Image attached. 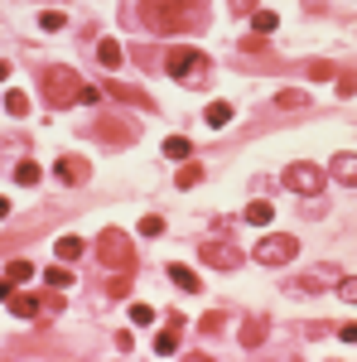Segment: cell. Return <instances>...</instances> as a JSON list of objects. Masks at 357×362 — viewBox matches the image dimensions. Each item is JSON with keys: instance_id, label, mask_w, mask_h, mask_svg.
<instances>
[{"instance_id": "cell-6", "label": "cell", "mask_w": 357, "mask_h": 362, "mask_svg": "<svg viewBox=\"0 0 357 362\" xmlns=\"http://www.w3.org/2000/svg\"><path fill=\"white\" fill-rule=\"evenodd\" d=\"M324 179H329V174H324L319 165H304V160L285 170V183H290L294 193H324Z\"/></svg>"}, {"instance_id": "cell-14", "label": "cell", "mask_w": 357, "mask_h": 362, "mask_svg": "<svg viewBox=\"0 0 357 362\" xmlns=\"http://www.w3.org/2000/svg\"><path fill=\"white\" fill-rule=\"evenodd\" d=\"M333 179L338 183H357V155H333Z\"/></svg>"}, {"instance_id": "cell-25", "label": "cell", "mask_w": 357, "mask_h": 362, "mask_svg": "<svg viewBox=\"0 0 357 362\" xmlns=\"http://www.w3.org/2000/svg\"><path fill=\"white\" fill-rule=\"evenodd\" d=\"M44 280H49L53 290H68V285H73V271H63V261H58L53 271H44Z\"/></svg>"}, {"instance_id": "cell-10", "label": "cell", "mask_w": 357, "mask_h": 362, "mask_svg": "<svg viewBox=\"0 0 357 362\" xmlns=\"http://www.w3.org/2000/svg\"><path fill=\"white\" fill-rule=\"evenodd\" d=\"M106 92H111V97H121V101H131V106H145V111H150V97H145L140 88H126V83L106 78Z\"/></svg>"}, {"instance_id": "cell-3", "label": "cell", "mask_w": 357, "mask_h": 362, "mask_svg": "<svg viewBox=\"0 0 357 362\" xmlns=\"http://www.w3.org/2000/svg\"><path fill=\"white\" fill-rule=\"evenodd\" d=\"M165 68L174 73V83H183V88H203L208 73H213L208 54H198V49H174V54L165 58Z\"/></svg>"}, {"instance_id": "cell-31", "label": "cell", "mask_w": 357, "mask_h": 362, "mask_svg": "<svg viewBox=\"0 0 357 362\" xmlns=\"http://www.w3.org/2000/svg\"><path fill=\"white\" fill-rule=\"evenodd\" d=\"M304 101H309L304 92H280V97H275V106H285V111H294V106H304Z\"/></svg>"}, {"instance_id": "cell-12", "label": "cell", "mask_w": 357, "mask_h": 362, "mask_svg": "<svg viewBox=\"0 0 357 362\" xmlns=\"http://www.w3.org/2000/svg\"><path fill=\"white\" fill-rule=\"evenodd\" d=\"M178 329H183V319H174V324L155 338V353H160V358H174V353H178Z\"/></svg>"}, {"instance_id": "cell-32", "label": "cell", "mask_w": 357, "mask_h": 362, "mask_svg": "<svg viewBox=\"0 0 357 362\" xmlns=\"http://www.w3.org/2000/svg\"><path fill=\"white\" fill-rule=\"evenodd\" d=\"M309 78H319V83H324V78H333V63H324V58H314V63H309Z\"/></svg>"}, {"instance_id": "cell-2", "label": "cell", "mask_w": 357, "mask_h": 362, "mask_svg": "<svg viewBox=\"0 0 357 362\" xmlns=\"http://www.w3.org/2000/svg\"><path fill=\"white\" fill-rule=\"evenodd\" d=\"M97 256H101V271H131V266H135V242H131V232H121V227L97 232Z\"/></svg>"}, {"instance_id": "cell-35", "label": "cell", "mask_w": 357, "mask_h": 362, "mask_svg": "<svg viewBox=\"0 0 357 362\" xmlns=\"http://www.w3.org/2000/svg\"><path fill=\"white\" fill-rule=\"evenodd\" d=\"M10 295H15V285H10V275H5V280H0V299H10Z\"/></svg>"}, {"instance_id": "cell-21", "label": "cell", "mask_w": 357, "mask_h": 362, "mask_svg": "<svg viewBox=\"0 0 357 362\" xmlns=\"http://www.w3.org/2000/svg\"><path fill=\"white\" fill-rule=\"evenodd\" d=\"M34 271H39L34 261H10V266H5V275H10V285H24V280H29Z\"/></svg>"}, {"instance_id": "cell-18", "label": "cell", "mask_w": 357, "mask_h": 362, "mask_svg": "<svg viewBox=\"0 0 357 362\" xmlns=\"http://www.w3.org/2000/svg\"><path fill=\"white\" fill-rule=\"evenodd\" d=\"M97 58H101V68H121V44L116 39H101L97 44Z\"/></svg>"}, {"instance_id": "cell-16", "label": "cell", "mask_w": 357, "mask_h": 362, "mask_svg": "<svg viewBox=\"0 0 357 362\" xmlns=\"http://www.w3.org/2000/svg\"><path fill=\"white\" fill-rule=\"evenodd\" d=\"M203 121H208L213 131H222V126L232 121V106H227V101H208V111H203Z\"/></svg>"}, {"instance_id": "cell-8", "label": "cell", "mask_w": 357, "mask_h": 362, "mask_svg": "<svg viewBox=\"0 0 357 362\" xmlns=\"http://www.w3.org/2000/svg\"><path fill=\"white\" fill-rule=\"evenodd\" d=\"M88 174H92V165L83 155H63V160L53 165V179L58 183H88Z\"/></svg>"}, {"instance_id": "cell-24", "label": "cell", "mask_w": 357, "mask_h": 362, "mask_svg": "<svg viewBox=\"0 0 357 362\" xmlns=\"http://www.w3.org/2000/svg\"><path fill=\"white\" fill-rule=\"evenodd\" d=\"M193 183H203V165H193V160H188V165L178 170V188H193Z\"/></svg>"}, {"instance_id": "cell-28", "label": "cell", "mask_w": 357, "mask_h": 362, "mask_svg": "<svg viewBox=\"0 0 357 362\" xmlns=\"http://www.w3.org/2000/svg\"><path fill=\"white\" fill-rule=\"evenodd\" d=\"M333 290H338V299H348V304H357V275H343V280H338Z\"/></svg>"}, {"instance_id": "cell-22", "label": "cell", "mask_w": 357, "mask_h": 362, "mask_svg": "<svg viewBox=\"0 0 357 362\" xmlns=\"http://www.w3.org/2000/svg\"><path fill=\"white\" fill-rule=\"evenodd\" d=\"M165 155H169V160H188V155H193V145H188L183 135H169V140H165Z\"/></svg>"}, {"instance_id": "cell-27", "label": "cell", "mask_w": 357, "mask_h": 362, "mask_svg": "<svg viewBox=\"0 0 357 362\" xmlns=\"http://www.w3.org/2000/svg\"><path fill=\"white\" fill-rule=\"evenodd\" d=\"M275 24H280L275 10H256V34H275Z\"/></svg>"}, {"instance_id": "cell-9", "label": "cell", "mask_w": 357, "mask_h": 362, "mask_svg": "<svg viewBox=\"0 0 357 362\" xmlns=\"http://www.w3.org/2000/svg\"><path fill=\"white\" fill-rule=\"evenodd\" d=\"M266 334H270L266 319H247V324H242V348H251V353H256V348L266 343Z\"/></svg>"}, {"instance_id": "cell-30", "label": "cell", "mask_w": 357, "mask_h": 362, "mask_svg": "<svg viewBox=\"0 0 357 362\" xmlns=\"http://www.w3.org/2000/svg\"><path fill=\"white\" fill-rule=\"evenodd\" d=\"M160 232H165V217H160V213L140 217V237H160Z\"/></svg>"}, {"instance_id": "cell-34", "label": "cell", "mask_w": 357, "mask_h": 362, "mask_svg": "<svg viewBox=\"0 0 357 362\" xmlns=\"http://www.w3.org/2000/svg\"><path fill=\"white\" fill-rule=\"evenodd\" d=\"M338 338H343V343H357V324H343V329H338Z\"/></svg>"}, {"instance_id": "cell-13", "label": "cell", "mask_w": 357, "mask_h": 362, "mask_svg": "<svg viewBox=\"0 0 357 362\" xmlns=\"http://www.w3.org/2000/svg\"><path fill=\"white\" fill-rule=\"evenodd\" d=\"M169 280H174V285L183 290V295H198V290H203V280H198V275L188 271V266H178V261L169 266Z\"/></svg>"}, {"instance_id": "cell-23", "label": "cell", "mask_w": 357, "mask_h": 362, "mask_svg": "<svg viewBox=\"0 0 357 362\" xmlns=\"http://www.w3.org/2000/svg\"><path fill=\"white\" fill-rule=\"evenodd\" d=\"M5 111L10 116H29V97L24 92H5Z\"/></svg>"}, {"instance_id": "cell-15", "label": "cell", "mask_w": 357, "mask_h": 362, "mask_svg": "<svg viewBox=\"0 0 357 362\" xmlns=\"http://www.w3.org/2000/svg\"><path fill=\"white\" fill-rule=\"evenodd\" d=\"M270 217H275V208H270L266 198H251V203H247V222H251V227H270Z\"/></svg>"}, {"instance_id": "cell-11", "label": "cell", "mask_w": 357, "mask_h": 362, "mask_svg": "<svg viewBox=\"0 0 357 362\" xmlns=\"http://www.w3.org/2000/svg\"><path fill=\"white\" fill-rule=\"evenodd\" d=\"M294 285L299 290H329V285H338V275L329 271V266H314V275H299Z\"/></svg>"}, {"instance_id": "cell-5", "label": "cell", "mask_w": 357, "mask_h": 362, "mask_svg": "<svg viewBox=\"0 0 357 362\" xmlns=\"http://www.w3.org/2000/svg\"><path fill=\"white\" fill-rule=\"evenodd\" d=\"M294 252H299L294 232H266V237L256 242V261H261V266H290Z\"/></svg>"}, {"instance_id": "cell-29", "label": "cell", "mask_w": 357, "mask_h": 362, "mask_svg": "<svg viewBox=\"0 0 357 362\" xmlns=\"http://www.w3.org/2000/svg\"><path fill=\"white\" fill-rule=\"evenodd\" d=\"M39 29H44V34H58V29H63V15H58V10H44V15H39Z\"/></svg>"}, {"instance_id": "cell-37", "label": "cell", "mask_w": 357, "mask_h": 362, "mask_svg": "<svg viewBox=\"0 0 357 362\" xmlns=\"http://www.w3.org/2000/svg\"><path fill=\"white\" fill-rule=\"evenodd\" d=\"M0 78H10V63H5V58H0Z\"/></svg>"}, {"instance_id": "cell-7", "label": "cell", "mask_w": 357, "mask_h": 362, "mask_svg": "<svg viewBox=\"0 0 357 362\" xmlns=\"http://www.w3.org/2000/svg\"><path fill=\"white\" fill-rule=\"evenodd\" d=\"M203 261L208 266H222V271H237L242 266V252L232 242H203Z\"/></svg>"}, {"instance_id": "cell-19", "label": "cell", "mask_w": 357, "mask_h": 362, "mask_svg": "<svg viewBox=\"0 0 357 362\" xmlns=\"http://www.w3.org/2000/svg\"><path fill=\"white\" fill-rule=\"evenodd\" d=\"M53 256H58V261H78V256H83V242H78V237H58V242H53Z\"/></svg>"}, {"instance_id": "cell-17", "label": "cell", "mask_w": 357, "mask_h": 362, "mask_svg": "<svg viewBox=\"0 0 357 362\" xmlns=\"http://www.w3.org/2000/svg\"><path fill=\"white\" fill-rule=\"evenodd\" d=\"M10 309H15L19 319H34V314L44 309V299H34V295H10Z\"/></svg>"}, {"instance_id": "cell-1", "label": "cell", "mask_w": 357, "mask_h": 362, "mask_svg": "<svg viewBox=\"0 0 357 362\" xmlns=\"http://www.w3.org/2000/svg\"><path fill=\"white\" fill-rule=\"evenodd\" d=\"M140 19L155 34H188V29L203 24V0H145Z\"/></svg>"}, {"instance_id": "cell-36", "label": "cell", "mask_w": 357, "mask_h": 362, "mask_svg": "<svg viewBox=\"0 0 357 362\" xmlns=\"http://www.w3.org/2000/svg\"><path fill=\"white\" fill-rule=\"evenodd\" d=\"M5 217H10V203H5V198H0V222H5Z\"/></svg>"}, {"instance_id": "cell-33", "label": "cell", "mask_w": 357, "mask_h": 362, "mask_svg": "<svg viewBox=\"0 0 357 362\" xmlns=\"http://www.w3.org/2000/svg\"><path fill=\"white\" fill-rule=\"evenodd\" d=\"M78 101H83V106H97V101H101V92H97V88H88V83H83V92H78Z\"/></svg>"}, {"instance_id": "cell-4", "label": "cell", "mask_w": 357, "mask_h": 362, "mask_svg": "<svg viewBox=\"0 0 357 362\" xmlns=\"http://www.w3.org/2000/svg\"><path fill=\"white\" fill-rule=\"evenodd\" d=\"M44 97H49V106H68V101H78V92H83V83H78V73L73 68H44Z\"/></svg>"}, {"instance_id": "cell-26", "label": "cell", "mask_w": 357, "mask_h": 362, "mask_svg": "<svg viewBox=\"0 0 357 362\" xmlns=\"http://www.w3.org/2000/svg\"><path fill=\"white\" fill-rule=\"evenodd\" d=\"M131 324H135V329H150V324H155V309H150V304H131Z\"/></svg>"}, {"instance_id": "cell-20", "label": "cell", "mask_w": 357, "mask_h": 362, "mask_svg": "<svg viewBox=\"0 0 357 362\" xmlns=\"http://www.w3.org/2000/svg\"><path fill=\"white\" fill-rule=\"evenodd\" d=\"M39 174H44V170H39L34 160H19V165H15V183H19V188H29V183H39Z\"/></svg>"}]
</instances>
